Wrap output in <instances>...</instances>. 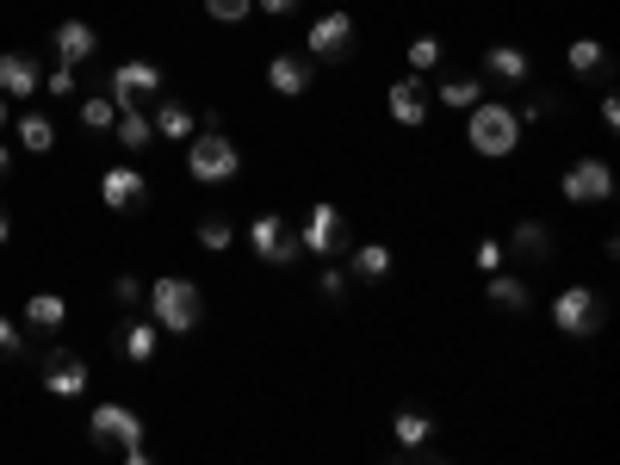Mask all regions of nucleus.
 <instances>
[{
	"label": "nucleus",
	"mask_w": 620,
	"mask_h": 465,
	"mask_svg": "<svg viewBox=\"0 0 620 465\" xmlns=\"http://www.w3.org/2000/svg\"><path fill=\"white\" fill-rule=\"evenodd\" d=\"M143 298H149L155 329H168V335H186V329H199V317H205L199 286H193V279H180V273H162Z\"/></svg>",
	"instance_id": "f257e3e1"
},
{
	"label": "nucleus",
	"mask_w": 620,
	"mask_h": 465,
	"mask_svg": "<svg viewBox=\"0 0 620 465\" xmlns=\"http://www.w3.org/2000/svg\"><path fill=\"white\" fill-rule=\"evenodd\" d=\"M465 143L478 155H515V143H521V112L503 106V100L465 106Z\"/></svg>",
	"instance_id": "f03ea898"
},
{
	"label": "nucleus",
	"mask_w": 620,
	"mask_h": 465,
	"mask_svg": "<svg viewBox=\"0 0 620 465\" xmlns=\"http://www.w3.org/2000/svg\"><path fill=\"white\" fill-rule=\"evenodd\" d=\"M186 174L199 186H224L242 174V149H236V137H224V131H193V143H186Z\"/></svg>",
	"instance_id": "7ed1b4c3"
},
{
	"label": "nucleus",
	"mask_w": 620,
	"mask_h": 465,
	"mask_svg": "<svg viewBox=\"0 0 620 465\" xmlns=\"http://www.w3.org/2000/svg\"><path fill=\"white\" fill-rule=\"evenodd\" d=\"M87 434L93 447H118L124 465H149V453H143V416L137 410H124V403H100L87 416Z\"/></svg>",
	"instance_id": "20e7f679"
},
{
	"label": "nucleus",
	"mask_w": 620,
	"mask_h": 465,
	"mask_svg": "<svg viewBox=\"0 0 620 465\" xmlns=\"http://www.w3.org/2000/svg\"><path fill=\"white\" fill-rule=\"evenodd\" d=\"M602 323H608L602 292H589V286H565V292L552 298V329H558V335L583 341V335H602Z\"/></svg>",
	"instance_id": "39448f33"
},
{
	"label": "nucleus",
	"mask_w": 620,
	"mask_h": 465,
	"mask_svg": "<svg viewBox=\"0 0 620 465\" xmlns=\"http://www.w3.org/2000/svg\"><path fill=\"white\" fill-rule=\"evenodd\" d=\"M348 50H354V13L329 7V13H317L304 25V56L310 62H348Z\"/></svg>",
	"instance_id": "423d86ee"
},
{
	"label": "nucleus",
	"mask_w": 620,
	"mask_h": 465,
	"mask_svg": "<svg viewBox=\"0 0 620 465\" xmlns=\"http://www.w3.org/2000/svg\"><path fill=\"white\" fill-rule=\"evenodd\" d=\"M298 248H304V255H317V261H335L341 248H348V217H341L329 199L310 205L304 230H298Z\"/></svg>",
	"instance_id": "0eeeda50"
},
{
	"label": "nucleus",
	"mask_w": 620,
	"mask_h": 465,
	"mask_svg": "<svg viewBox=\"0 0 620 465\" xmlns=\"http://www.w3.org/2000/svg\"><path fill=\"white\" fill-rule=\"evenodd\" d=\"M248 248H255V261L261 267H292L304 248H298V236L286 230V217H273V211H261L255 224H248Z\"/></svg>",
	"instance_id": "6e6552de"
},
{
	"label": "nucleus",
	"mask_w": 620,
	"mask_h": 465,
	"mask_svg": "<svg viewBox=\"0 0 620 465\" xmlns=\"http://www.w3.org/2000/svg\"><path fill=\"white\" fill-rule=\"evenodd\" d=\"M558 193H565L571 205H602L608 193H614V168H608L602 155H583V162H571V168H565Z\"/></svg>",
	"instance_id": "1a4fd4ad"
},
{
	"label": "nucleus",
	"mask_w": 620,
	"mask_h": 465,
	"mask_svg": "<svg viewBox=\"0 0 620 465\" xmlns=\"http://www.w3.org/2000/svg\"><path fill=\"white\" fill-rule=\"evenodd\" d=\"M50 50H56L62 69H87L93 50H100V31H93L87 19H56V31H50Z\"/></svg>",
	"instance_id": "9d476101"
},
{
	"label": "nucleus",
	"mask_w": 620,
	"mask_h": 465,
	"mask_svg": "<svg viewBox=\"0 0 620 465\" xmlns=\"http://www.w3.org/2000/svg\"><path fill=\"white\" fill-rule=\"evenodd\" d=\"M162 87V69L155 62H118V69H106V93H112V106H137L143 93Z\"/></svg>",
	"instance_id": "9b49d317"
},
{
	"label": "nucleus",
	"mask_w": 620,
	"mask_h": 465,
	"mask_svg": "<svg viewBox=\"0 0 620 465\" xmlns=\"http://www.w3.org/2000/svg\"><path fill=\"white\" fill-rule=\"evenodd\" d=\"M385 112L403 124V131H416V124H428V87H422V75H397L385 87Z\"/></svg>",
	"instance_id": "f8f14e48"
},
{
	"label": "nucleus",
	"mask_w": 620,
	"mask_h": 465,
	"mask_svg": "<svg viewBox=\"0 0 620 465\" xmlns=\"http://www.w3.org/2000/svg\"><path fill=\"white\" fill-rule=\"evenodd\" d=\"M38 366H44V391H56V397H81V391H87V360L69 354V348L44 354Z\"/></svg>",
	"instance_id": "ddd939ff"
},
{
	"label": "nucleus",
	"mask_w": 620,
	"mask_h": 465,
	"mask_svg": "<svg viewBox=\"0 0 620 465\" xmlns=\"http://www.w3.org/2000/svg\"><path fill=\"white\" fill-rule=\"evenodd\" d=\"M100 199H106V211H131V205L149 199V180H143V168H106L100 174Z\"/></svg>",
	"instance_id": "4468645a"
},
{
	"label": "nucleus",
	"mask_w": 620,
	"mask_h": 465,
	"mask_svg": "<svg viewBox=\"0 0 620 465\" xmlns=\"http://www.w3.org/2000/svg\"><path fill=\"white\" fill-rule=\"evenodd\" d=\"M310 81H317V62H310V56H273V62H267V87H273L279 100L310 93Z\"/></svg>",
	"instance_id": "2eb2a0df"
},
{
	"label": "nucleus",
	"mask_w": 620,
	"mask_h": 465,
	"mask_svg": "<svg viewBox=\"0 0 620 465\" xmlns=\"http://www.w3.org/2000/svg\"><path fill=\"white\" fill-rule=\"evenodd\" d=\"M0 93H7V100H31V93H38V62H31L25 50H7V56H0Z\"/></svg>",
	"instance_id": "dca6fc26"
},
{
	"label": "nucleus",
	"mask_w": 620,
	"mask_h": 465,
	"mask_svg": "<svg viewBox=\"0 0 620 465\" xmlns=\"http://www.w3.org/2000/svg\"><path fill=\"white\" fill-rule=\"evenodd\" d=\"M484 298H490L496 310H527L534 304V286H527L521 273H503V267H496V273H484Z\"/></svg>",
	"instance_id": "f3484780"
},
{
	"label": "nucleus",
	"mask_w": 620,
	"mask_h": 465,
	"mask_svg": "<svg viewBox=\"0 0 620 465\" xmlns=\"http://www.w3.org/2000/svg\"><path fill=\"white\" fill-rule=\"evenodd\" d=\"M527 69H534V62H527V50H515V44H490V50H484V69H478V75L521 87V81H527Z\"/></svg>",
	"instance_id": "a211bd4d"
},
{
	"label": "nucleus",
	"mask_w": 620,
	"mask_h": 465,
	"mask_svg": "<svg viewBox=\"0 0 620 465\" xmlns=\"http://www.w3.org/2000/svg\"><path fill=\"white\" fill-rule=\"evenodd\" d=\"M112 137H118L131 155H137V149H149V143H155L149 112H143V106H118V118H112Z\"/></svg>",
	"instance_id": "6ab92c4d"
},
{
	"label": "nucleus",
	"mask_w": 620,
	"mask_h": 465,
	"mask_svg": "<svg viewBox=\"0 0 620 465\" xmlns=\"http://www.w3.org/2000/svg\"><path fill=\"white\" fill-rule=\"evenodd\" d=\"M503 248H515V255H527V261H552V230H546V224H534V217H521Z\"/></svg>",
	"instance_id": "aec40b11"
},
{
	"label": "nucleus",
	"mask_w": 620,
	"mask_h": 465,
	"mask_svg": "<svg viewBox=\"0 0 620 465\" xmlns=\"http://www.w3.org/2000/svg\"><path fill=\"white\" fill-rule=\"evenodd\" d=\"M149 124H155V137H168V143H186L193 131H199V118L180 106V100H168V106H155L149 112Z\"/></svg>",
	"instance_id": "412c9836"
},
{
	"label": "nucleus",
	"mask_w": 620,
	"mask_h": 465,
	"mask_svg": "<svg viewBox=\"0 0 620 465\" xmlns=\"http://www.w3.org/2000/svg\"><path fill=\"white\" fill-rule=\"evenodd\" d=\"M19 149H31V155H50L56 149V124L44 118V112H19Z\"/></svg>",
	"instance_id": "4be33fe9"
},
{
	"label": "nucleus",
	"mask_w": 620,
	"mask_h": 465,
	"mask_svg": "<svg viewBox=\"0 0 620 465\" xmlns=\"http://www.w3.org/2000/svg\"><path fill=\"white\" fill-rule=\"evenodd\" d=\"M155 341H162L155 323H124L118 329V354L131 360V366H143V360H155Z\"/></svg>",
	"instance_id": "5701e85b"
},
{
	"label": "nucleus",
	"mask_w": 620,
	"mask_h": 465,
	"mask_svg": "<svg viewBox=\"0 0 620 465\" xmlns=\"http://www.w3.org/2000/svg\"><path fill=\"white\" fill-rule=\"evenodd\" d=\"M348 267H354V279H391V248L385 242H360L354 255H348Z\"/></svg>",
	"instance_id": "b1692460"
},
{
	"label": "nucleus",
	"mask_w": 620,
	"mask_h": 465,
	"mask_svg": "<svg viewBox=\"0 0 620 465\" xmlns=\"http://www.w3.org/2000/svg\"><path fill=\"white\" fill-rule=\"evenodd\" d=\"M391 434H397L403 447H422V441H428V434H434V416H428V410H416V403H410V410H397V416H391Z\"/></svg>",
	"instance_id": "393cba45"
},
{
	"label": "nucleus",
	"mask_w": 620,
	"mask_h": 465,
	"mask_svg": "<svg viewBox=\"0 0 620 465\" xmlns=\"http://www.w3.org/2000/svg\"><path fill=\"white\" fill-rule=\"evenodd\" d=\"M484 100V75H447L441 81V106L465 112V106H478Z\"/></svg>",
	"instance_id": "a878e982"
},
{
	"label": "nucleus",
	"mask_w": 620,
	"mask_h": 465,
	"mask_svg": "<svg viewBox=\"0 0 620 465\" xmlns=\"http://www.w3.org/2000/svg\"><path fill=\"white\" fill-rule=\"evenodd\" d=\"M230 242H236V217H230V211H205V217H199V248L224 255Z\"/></svg>",
	"instance_id": "bb28decb"
},
{
	"label": "nucleus",
	"mask_w": 620,
	"mask_h": 465,
	"mask_svg": "<svg viewBox=\"0 0 620 465\" xmlns=\"http://www.w3.org/2000/svg\"><path fill=\"white\" fill-rule=\"evenodd\" d=\"M62 317H69V304H62L56 292H31L25 298V323L31 329H62Z\"/></svg>",
	"instance_id": "cd10ccee"
},
{
	"label": "nucleus",
	"mask_w": 620,
	"mask_h": 465,
	"mask_svg": "<svg viewBox=\"0 0 620 465\" xmlns=\"http://www.w3.org/2000/svg\"><path fill=\"white\" fill-rule=\"evenodd\" d=\"M565 62H571V75H608V56L596 38H577V44L565 50Z\"/></svg>",
	"instance_id": "c85d7f7f"
},
{
	"label": "nucleus",
	"mask_w": 620,
	"mask_h": 465,
	"mask_svg": "<svg viewBox=\"0 0 620 465\" xmlns=\"http://www.w3.org/2000/svg\"><path fill=\"white\" fill-rule=\"evenodd\" d=\"M112 118H118L112 93H87V100H81V131H112Z\"/></svg>",
	"instance_id": "c756f323"
},
{
	"label": "nucleus",
	"mask_w": 620,
	"mask_h": 465,
	"mask_svg": "<svg viewBox=\"0 0 620 465\" xmlns=\"http://www.w3.org/2000/svg\"><path fill=\"white\" fill-rule=\"evenodd\" d=\"M441 56H447V50H441V38H416V44H410V75H428V69H441Z\"/></svg>",
	"instance_id": "7c9ffc66"
},
{
	"label": "nucleus",
	"mask_w": 620,
	"mask_h": 465,
	"mask_svg": "<svg viewBox=\"0 0 620 465\" xmlns=\"http://www.w3.org/2000/svg\"><path fill=\"white\" fill-rule=\"evenodd\" d=\"M248 13H255V0H205V19H217V25H242Z\"/></svg>",
	"instance_id": "2f4dec72"
},
{
	"label": "nucleus",
	"mask_w": 620,
	"mask_h": 465,
	"mask_svg": "<svg viewBox=\"0 0 620 465\" xmlns=\"http://www.w3.org/2000/svg\"><path fill=\"white\" fill-rule=\"evenodd\" d=\"M472 261H478V267H484V273H496V267L509 261V248L496 242V236H484V242H478V248H472Z\"/></svg>",
	"instance_id": "473e14b6"
},
{
	"label": "nucleus",
	"mask_w": 620,
	"mask_h": 465,
	"mask_svg": "<svg viewBox=\"0 0 620 465\" xmlns=\"http://www.w3.org/2000/svg\"><path fill=\"white\" fill-rule=\"evenodd\" d=\"M317 286H323V298H348V273H341L335 261L323 267V279H317Z\"/></svg>",
	"instance_id": "72a5a7b5"
},
{
	"label": "nucleus",
	"mask_w": 620,
	"mask_h": 465,
	"mask_svg": "<svg viewBox=\"0 0 620 465\" xmlns=\"http://www.w3.org/2000/svg\"><path fill=\"white\" fill-rule=\"evenodd\" d=\"M112 298H118V304H137V298H143V286H137L131 273H124V279H112Z\"/></svg>",
	"instance_id": "f704fd0d"
},
{
	"label": "nucleus",
	"mask_w": 620,
	"mask_h": 465,
	"mask_svg": "<svg viewBox=\"0 0 620 465\" xmlns=\"http://www.w3.org/2000/svg\"><path fill=\"white\" fill-rule=\"evenodd\" d=\"M292 7L298 0H255V13H267V19H292Z\"/></svg>",
	"instance_id": "c9c22d12"
},
{
	"label": "nucleus",
	"mask_w": 620,
	"mask_h": 465,
	"mask_svg": "<svg viewBox=\"0 0 620 465\" xmlns=\"http://www.w3.org/2000/svg\"><path fill=\"white\" fill-rule=\"evenodd\" d=\"M0 354H19V323L13 317H0Z\"/></svg>",
	"instance_id": "e433bc0d"
},
{
	"label": "nucleus",
	"mask_w": 620,
	"mask_h": 465,
	"mask_svg": "<svg viewBox=\"0 0 620 465\" xmlns=\"http://www.w3.org/2000/svg\"><path fill=\"white\" fill-rule=\"evenodd\" d=\"M50 93H56V100H62V93H75V69H62V62H56V75H50Z\"/></svg>",
	"instance_id": "4c0bfd02"
},
{
	"label": "nucleus",
	"mask_w": 620,
	"mask_h": 465,
	"mask_svg": "<svg viewBox=\"0 0 620 465\" xmlns=\"http://www.w3.org/2000/svg\"><path fill=\"white\" fill-rule=\"evenodd\" d=\"M602 131H620V100H614V93L602 100Z\"/></svg>",
	"instance_id": "58836bf2"
},
{
	"label": "nucleus",
	"mask_w": 620,
	"mask_h": 465,
	"mask_svg": "<svg viewBox=\"0 0 620 465\" xmlns=\"http://www.w3.org/2000/svg\"><path fill=\"white\" fill-rule=\"evenodd\" d=\"M7 236H13V217L0 211V248H7Z\"/></svg>",
	"instance_id": "ea45409f"
},
{
	"label": "nucleus",
	"mask_w": 620,
	"mask_h": 465,
	"mask_svg": "<svg viewBox=\"0 0 620 465\" xmlns=\"http://www.w3.org/2000/svg\"><path fill=\"white\" fill-rule=\"evenodd\" d=\"M7 124H13V112H7V93H0V131H7Z\"/></svg>",
	"instance_id": "a19ab883"
},
{
	"label": "nucleus",
	"mask_w": 620,
	"mask_h": 465,
	"mask_svg": "<svg viewBox=\"0 0 620 465\" xmlns=\"http://www.w3.org/2000/svg\"><path fill=\"white\" fill-rule=\"evenodd\" d=\"M7 168H13V149H7V143H0V174H7Z\"/></svg>",
	"instance_id": "79ce46f5"
}]
</instances>
